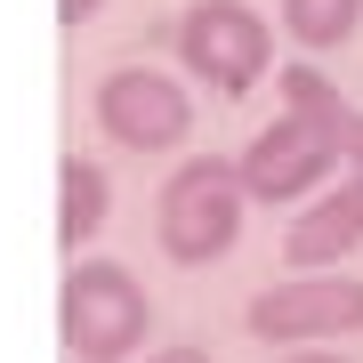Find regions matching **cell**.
I'll return each mask as SVG.
<instances>
[{"mask_svg":"<svg viewBox=\"0 0 363 363\" xmlns=\"http://www.w3.org/2000/svg\"><path fill=\"white\" fill-rule=\"evenodd\" d=\"M57 331L73 363H130L154 331V298L130 267L113 259H73L57 283Z\"/></svg>","mask_w":363,"mask_h":363,"instance_id":"6da1fadb","label":"cell"},{"mask_svg":"<svg viewBox=\"0 0 363 363\" xmlns=\"http://www.w3.org/2000/svg\"><path fill=\"white\" fill-rule=\"evenodd\" d=\"M242 169L226 154H194L178 162L162 178V202H154V234H162V259L178 267H210L234 250V234H242Z\"/></svg>","mask_w":363,"mask_h":363,"instance_id":"7a4b0ae2","label":"cell"},{"mask_svg":"<svg viewBox=\"0 0 363 363\" xmlns=\"http://www.w3.org/2000/svg\"><path fill=\"white\" fill-rule=\"evenodd\" d=\"M178 57H186V73H194L202 89L242 97V89H259L267 65H274V33H267V16L250 9V0H194V9L178 16Z\"/></svg>","mask_w":363,"mask_h":363,"instance_id":"3957f363","label":"cell"},{"mask_svg":"<svg viewBox=\"0 0 363 363\" xmlns=\"http://www.w3.org/2000/svg\"><path fill=\"white\" fill-rule=\"evenodd\" d=\"M97 130L113 145H130V154H169V145H186V130H194V105H186V89L154 65H113L97 81Z\"/></svg>","mask_w":363,"mask_h":363,"instance_id":"277c9868","label":"cell"},{"mask_svg":"<svg viewBox=\"0 0 363 363\" xmlns=\"http://www.w3.org/2000/svg\"><path fill=\"white\" fill-rule=\"evenodd\" d=\"M242 331L267 339V347L363 331V283H355V274H298V283H267V291H250Z\"/></svg>","mask_w":363,"mask_h":363,"instance_id":"5b68a950","label":"cell"},{"mask_svg":"<svg viewBox=\"0 0 363 363\" xmlns=\"http://www.w3.org/2000/svg\"><path fill=\"white\" fill-rule=\"evenodd\" d=\"M234 169H242V194H250V202H298L307 186H323L331 169H339V154L307 130V121L283 113L274 130H259V138L242 145V162H234Z\"/></svg>","mask_w":363,"mask_h":363,"instance_id":"8992f818","label":"cell"},{"mask_svg":"<svg viewBox=\"0 0 363 363\" xmlns=\"http://www.w3.org/2000/svg\"><path fill=\"white\" fill-rule=\"evenodd\" d=\"M274 97H283L291 121H307V130L339 154V169H363V105L339 89L331 73H315V65H283V73H274Z\"/></svg>","mask_w":363,"mask_h":363,"instance_id":"52a82bcc","label":"cell"},{"mask_svg":"<svg viewBox=\"0 0 363 363\" xmlns=\"http://www.w3.org/2000/svg\"><path fill=\"white\" fill-rule=\"evenodd\" d=\"M355 242H363V169H347L315 210H298V226L283 234V259L315 274V267H339Z\"/></svg>","mask_w":363,"mask_h":363,"instance_id":"ba28073f","label":"cell"},{"mask_svg":"<svg viewBox=\"0 0 363 363\" xmlns=\"http://www.w3.org/2000/svg\"><path fill=\"white\" fill-rule=\"evenodd\" d=\"M113 218V186L89 154H57V242L81 259V242H97Z\"/></svg>","mask_w":363,"mask_h":363,"instance_id":"9c48e42d","label":"cell"},{"mask_svg":"<svg viewBox=\"0 0 363 363\" xmlns=\"http://www.w3.org/2000/svg\"><path fill=\"white\" fill-rule=\"evenodd\" d=\"M363 25V0H283V33L298 49H339Z\"/></svg>","mask_w":363,"mask_h":363,"instance_id":"30bf717a","label":"cell"},{"mask_svg":"<svg viewBox=\"0 0 363 363\" xmlns=\"http://www.w3.org/2000/svg\"><path fill=\"white\" fill-rule=\"evenodd\" d=\"M97 9H105V0H57V25H65V33H81Z\"/></svg>","mask_w":363,"mask_h":363,"instance_id":"8fae6325","label":"cell"},{"mask_svg":"<svg viewBox=\"0 0 363 363\" xmlns=\"http://www.w3.org/2000/svg\"><path fill=\"white\" fill-rule=\"evenodd\" d=\"M145 363H210V355H202V347H154Z\"/></svg>","mask_w":363,"mask_h":363,"instance_id":"7c38bea8","label":"cell"},{"mask_svg":"<svg viewBox=\"0 0 363 363\" xmlns=\"http://www.w3.org/2000/svg\"><path fill=\"white\" fill-rule=\"evenodd\" d=\"M291 363H339V355H323V347H315V355H291Z\"/></svg>","mask_w":363,"mask_h":363,"instance_id":"4fadbf2b","label":"cell"}]
</instances>
